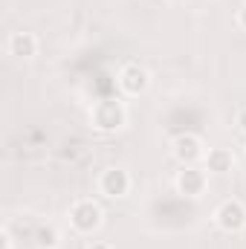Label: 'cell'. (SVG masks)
Returning a JSON list of instances; mask_svg holds the SVG:
<instances>
[{"instance_id":"obj_3","label":"cell","mask_w":246,"mask_h":249,"mask_svg":"<svg viewBox=\"0 0 246 249\" xmlns=\"http://www.w3.org/2000/svg\"><path fill=\"white\" fill-rule=\"evenodd\" d=\"M206 142H203V136L200 133H191V130H185V133H177L174 136V142H171V154H174V160L180 162V165H200L203 160H206Z\"/></svg>"},{"instance_id":"obj_1","label":"cell","mask_w":246,"mask_h":249,"mask_svg":"<svg viewBox=\"0 0 246 249\" xmlns=\"http://www.w3.org/2000/svg\"><path fill=\"white\" fill-rule=\"evenodd\" d=\"M67 220H70V229H72L75 235L87 238V235H96V232L102 229V223H105V209H102L99 200L81 197V200H75V203L70 206Z\"/></svg>"},{"instance_id":"obj_7","label":"cell","mask_w":246,"mask_h":249,"mask_svg":"<svg viewBox=\"0 0 246 249\" xmlns=\"http://www.w3.org/2000/svg\"><path fill=\"white\" fill-rule=\"evenodd\" d=\"M206 186H209V171L200 168V165H183L177 171V180H174V188L183 194V197H203L206 194Z\"/></svg>"},{"instance_id":"obj_14","label":"cell","mask_w":246,"mask_h":249,"mask_svg":"<svg viewBox=\"0 0 246 249\" xmlns=\"http://www.w3.org/2000/svg\"><path fill=\"white\" fill-rule=\"evenodd\" d=\"M3 249H12V235H9V229H3Z\"/></svg>"},{"instance_id":"obj_10","label":"cell","mask_w":246,"mask_h":249,"mask_svg":"<svg viewBox=\"0 0 246 249\" xmlns=\"http://www.w3.org/2000/svg\"><path fill=\"white\" fill-rule=\"evenodd\" d=\"M35 241H38V249H55L61 244V235H58V229L53 223H47V226H41L35 232Z\"/></svg>"},{"instance_id":"obj_6","label":"cell","mask_w":246,"mask_h":249,"mask_svg":"<svg viewBox=\"0 0 246 249\" xmlns=\"http://www.w3.org/2000/svg\"><path fill=\"white\" fill-rule=\"evenodd\" d=\"M99 194L102 197H107V200H122L130 194V186H133V180H130V174L119 168V165H110V168H105L102 174H99Z\"/></svg>"},{"instance_id":"obj_9","label":"cell","mask_w":246,"mask_h":249,"mask_svg":"<svg viewBox=\"0 0 246 249\" xmlns=\"http://www.w3.org/2000/svg\"><path fill=\"white\" fill-rule=\"evenodd\" d=\"M203 168L209 174H229L235 168V154L232 148H209L206 151V160H203Z\"/></svg>"},{"instance_id":"obj_8","label":"cell","mask_w":246,"mask_h":249,"mask_svg":"<svg viewBox=\"0 0 246 249\" xmlns=\"http://www.w3.org/2000/svg\"><path fill=\"white\" fill-rule=\"evenodd\" d=\"M6 50L12 58H20V61H29L38 55V35L35 32H12L9 41H6Z\"/></svg>"},{"instance_id":"obj_5","label":"cell","mask_w":246,"mask_h":249,"mask_svg":"<svg viewBox=\"0 0 246 249\" xmlns=\"http://www.w3.org/2000/svg\"><path fill=\"white\" fill-rule=\"evenodd\" d=\"M214 226L226 235H238L246 229V206L238 197H229L223 200L217 209H214Z\"/></svg>"},{"instance_id":"obj_4","label":"cell","mask_w":246,"mask_h":249,"mask_svg":"<svg viewBox=\"0 0 246 249\" xmlns=\"http://www.w3.org/2000/svg\"><path fill=\"white\" fill-rule=\"evenodd\" d=\"M116 87H119V93L127 96V99H136V96L148 93V87H151L148 67H142L139 61L124 64L122 70H119V75H116Z\"/></svg>"},{"instance_id":"obj_12","label":"cell","mask_w":246,"mask_h":249,"mask_svg":"<svg viewBox=\"0 0 246 249\" xmlns=\"http://www.w3.org/2000/svg\"><path fill=\"white\" fill-rule=\"evenodd\" d=\"M238 26H241V29H246V3L238 9Z\"/></svg>"},{"instance_id":"obj_2","label":"cell","mask_w":246,"mask_h":249,"mask_svg":"<svg viewBox=\"0 0 246 249\" xmlns=\"http://www.w3.org/2000/svg\"><path fill=\"white\" fill-rule=\"evenodd\" d=\"M90 124L99 133H116V130H122L124 124H127V107H124V102L116 99V96L99 99L90 107Z\"/></svg>"},{"instance_id":"obj_13","label":"cell","mask_w":246,"mask_h":249,"mask_svg":"<svg viewBox=\"0 0 246 249\" xmlns=\"http://www.w3.org/2000/svg\"><path fill=\"white\" fill-rule=\"evenodd\" d=\"M87 249H113V247H110V244H105V241H90Z\"/></svg>"},{"instance_id":"obj_11","label":"cell","mask_w":246,"mask_h":249,"mask_svg":"<svg viewBox=\"0 0 246 249\" xmlns=\"http://www.w3.org/2000/svg\"><path fill=\"white\" fill-rule=\"evenodd\" d=\"M235 124H238V130L246 136V105L244 107H238V113H235Z\"/></svg>"}]
</instances>
